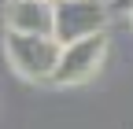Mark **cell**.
I'll list each match as a JSON object with an SVG mask.
<instances>
[{"label":"cell","mask_w":133,"mask_h":129,"mask_svg":"<svg viewBox=\"0 0 133 129\" xmlns=\"http://www.w3.org/2000/svg\"><path fill=\"white\" fill-rule=\"evenodd\" d=\"M111 11H133V0H111Z\"/></svg>","instance_id":"cell-5"},{"label":"cell","mask_w":133,"mask_h":129,"mask_svg":"<svg viewBox=\"0 0 133 129\" xmlns=\"http://www.w3.org/2000/svg\"><path fill=\"white\" fill-rule=\"evenodd\" d=\"M104 52H107V37L96 33L89 41H78V44H66L63 55H59V67H56V85H81L100 70L104 63Z\"/></svg>","instance_id":"cell-3"},{"label":"cell","mask_w":133,"mask_h":129,"mask_svg":"<svg viewBox=\"0 0 133 129\" xmlns=\"http://www.w3.org/2000/svg\"><path fill=\"white\" fill-rule=\"evenodd\" d=\"M104 22L107 8L100 0H56V41L63 48L104 33Z\"/></svg>","instance_id":"cell-2"},{"label":"cell","mask_w":133,"mask_h":129,"mask_svg":"<svg viewBox=\"0 0 133 129\" xmlns=\"http://www.w3.org/2000/svg\"><path fill=\"white\" fill-rule=\"evenodd\" d=\"M8 30L30 37H56V0H11Z\"/></svg>","instance_id":"cell-4"},{"label":"cell","mask_w":133,"mask_h":129,"mask_svg":"<svg viewBox=\"0 0 133 129\" xmlns=\"http://www.w3.org/2000/svg\"><path fill=\"white\" fill-rule=\"evenodd\" d=\"M59 55H63V44L56 37H30V33L8 30V59L26 81H52Z\"/></svg>","instance_id":"cell-1"}]
</instances>
